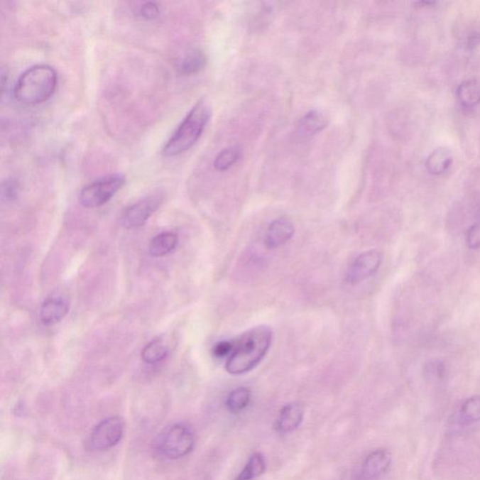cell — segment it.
Returning <instances> with one entry per match:
<instances>
[{"label":"cell","instance_id":"cell-25","mask_svg":"<svg viewBox=\"0 0 480 480\" xmlns=\"http://www.w3.org/2000/svg\"><path fill=\"white\" fill-rule=\"evenodd\" d=\"M140 13L148 20H153L160 16L159 6L154 2H146L140 9Z\"/></svg>","mask_w":480,"mask_h":480},{"label":"cell","instance_id":"cell-22","mask_svg":"<svg viewBox=\"0 0 480 480\" xmlns=\"http://www.w3.org/2000/svg\"><path fill=\"white\" fill-rule=\"evenodd\" d=\"M240 154H241V151H240L239 146H230V148H224L215 158V169L219 172L227 171L238 162Z\"/></svg>","mask_w":480,"mask_h":480},{"label":"cell","instance_id":"cell-17","mask_svg":"<svg viewBox=\"0 0 480 480\" xmlns=\"http://www.w3.org/2000/svg\"><path fill=\"white\" fill-rule=\"evenodd\" d=\"M459 104L465 107H475L480 104V83L479 81L462 82L457 89Z\"/></svg>","mask_w":480,"mask_h":480},{"label":"cell","instance_id":"cell-6","mask_svg":"<svg viewBox=\"0 0 480 480\" xmlns=\"http://www.w3.org/2000/svg\"><path fill=\"white\" fill-rule=\"evenodd\" d=\"M124 421L119 417L105 418L97 424L87 440V449L105 452L115 447L124 435Z\"/></svg>","mask_w":480,"mask_h":480},{"label":"cell","instance_id":"cell-20","mask_svg":"<svg viewBox=\"0 0 480 480\" xmlns=\"http://www.w3.org/2000/svg\"><path fill=\"white\" fill-rule=\"evenodd\" d=\"M168 355V347L162 339H156L149 342L142 351V359L148 364H157Z\"/></svg>","mask_w":480,"mask_h":480},{"label":"cell","instance_id":"cell-13","mask_svg":"<svg viewBox=\"0 0 480 480\" xmlns=\"http://www.w3.org/2000/svg\"><path fill=\"white\" fill-rule=\"evenodd\" d=\"M69 306L66 301L60 298H49L43 303L40 317L43 324L52 326L60 323L67 315Z\"/></svg>","mask_w":480,"mask_h":480},{"label":"cell","instance_id":"cell-10","mask_svg":"<svg viewBox=\"0 0 480 480\" xmlns=\"http://www.w3.org/2000/svg\"><path fill=\"white\" fill-rule=\"evenodd\" d=\"M304 420V408L300 403L294 402L283 406L274 423V430L280 435L294 432Z\"/></svg>","mask_w":480,"mask_h":480},{"label":"cell","instance_id":"cell-26","mask_svg":"<svg viewBox=\"0 0 480 480\" xmlns=\"http://www.w3.org/2000/svg\"><path fill=\"white\" fill-rule=\"evenodd\" d=\"M3 195L6 196L9 200H13L17 195L16 182L13 180L6 181L3 184Z\"/></svg>","mask_w":480,"mask_h":480},{"label":"cell","instance_id":"cell-11","mask_svg":"<svg viewBox=\"0 0 480 480\" xmlns=\"http://www.w3.org/2000/svg\"><path fill=\"white\" fill-rule=\"evenodd\" d=\"M295 227L290 219L279 218L268 225L265 236V245L268 249L282 247L293 238Z\"/></svg>","mask_w":480,"mask_h":480},{"label":"cell","instance_id":"cell-18","mask_svg":"<svg viewBox=\"0 0 480 480\" xmlns=\"http://www.w3.org/2000/svg\"><path fill=\"white\" fill-rule=\"evenodd\" d=\"M266 462L265 457L262 453L254 452L253 455L249 458L247 464L244 468L236 476V480H253L266 472Z\"/></svg>","mask_w":480,"mask_h":480},{"label":"cell","instance_id":"cell-12","mask_svg":"<svg viewBox=\"0 0 480 480\" xmlns=\"http://www.w3.org/2000/svg\"><path fill=\"white\" fill-rule=\"evenodd\" d=\"M207 65V57L199 49H190L180 55L175 63V69L181 75H192L200 72Z\"/></svg>","mask_w":480,"mask_h":480},{"label":"cell","instance_id":"cell-1","mask_svg":"<svg viewBox=\"0 0 480 480\" xmlns=\"http://www.w3.org/2000/svg\"><path fill=\"white\" fill-rule=\"evenodd\" d=\"M272 344V332L268 327L258 326L243 333L235 339V347L228 358L225 369L232 376H242L260 364Z\"/></svg>","mask_w":480,"mask_h":480},{"label":"cell","instance_id":"cell-19","mask_svg":"<svg viewBox=\"0 0 480 480\" xmlns=\"http://www.w3.org/2000/svg\"><path fill=\"white\" fill-rule=\"evenodd\" d=\"M251 400V391L250 388H238L231 391L228 395L225 406L228 411L232 414H239L250 405Z\"/></svg>","mask_w":480,"mask_h":480},{"label":"cell","instance_id":"cell-2","mask_svg":"<svg viewBox=\"0 0 480 480\" xmlns=\"http://www.w3.org/2000/svg\"><path fill=\"white\" fill-rule=\"evenodd\" d=\"M212 116V108L202 99L192 107L163 149L165 157H175L188 151L200 138Z\"/></svg>","mask_w":480,"mask_h":480},{"label":"cell","instance_id":"cell-9","mask_svg":"<svg viewBox=\"0 0 480 480\" xmlns=\"http://www.w3.org/2000/svg\"><path fill=\"white\" fill-rule=\"evenodd\" d=\"M392 464V453L388 449H377L369 453L359 474V480H377L391 468Z\"/></svg>","mask_w":480,"mask_h":480},{"label":"cell","instance_id":"cell-15","mask_svg":"<svg viewBox=\"0 0 480 480\" xmlns=\"http://www.w3.org/2000/svg\"><path fill=\"white\" fill-rule=\"evenodd\" d=\"M453 163V154L447 148H438L429 155L426 168L432 175H442L449 172Z\"/></svg>","mask_w":480,"mask_h":480},{"label":"cell","instance_id":"cell-5","mask_svg":"<svg viewBox=\"0 0 480 480\" xmlns=\"http://www.w3.org/2000/svg\"><path fill=\"white\" fill-rule=\"evenodd\" d=\"M124 175L116 174L107 175L82 189L79 201L87 209L104 206L124 186Z\"/></svg>","mask_w":480,"mask_h":480},{"label":"cell","instance_id":"cell-24","mask_svg":"<svg viewBox=\"0 0 480 480\" xmlns=\"http://www.w3.org/2000/svg\"><path fill=\"white\" fill-rule=\"evenodd\" d=\"M467 243L468 247L473 250L480 248V224H474L468 229Z\"/></svg>","mask_w":480,"mask_h":480},{"label":"cell","instance_id":"cell-3","mask_svg":"<svg viewBox=\"0 0 480 480\" xmlns=\"http://www.w3.org/2000/svg\"><path fill=\"white\" fill-rule=\"evenodd\" d=\"M58 73L48 65H35L20 76L14 87V97L26 105L43 104L54 94Z\"/></svg>","mask_w":480,"mask_h":480},{"label":"cell","instance_id":"cell-16","mask_svg":"<svg viewBox=\"0 0 480 480\" xmlns=\"http://www.w3.org/2000/svg\"><path fill=\"white\" fill-rule=\"evenodd\" d=\"M178 236L173 232L160 234L152 239L148 246V251L151 256L163 257L172 253L177 247Z\"/></svg>","mask_w":480,"mask_h":480},{"label":"cell","instance_id":"cell-8","mask_svg":"<svg viewBox=\"0 0 480 480\" xmlns=\"http://www.w3.org/2000/svg\"><path fill=\"white\" fill-rule=\"evenodd\" d=\"M383 261L382 253L371 250L360 254L350 266L347 280L350 285H358L373 276L378 271Z\"/></svg>","mask_w":480,"mask_h":480},{"label":"cell","instance_id":"cell-7","mask_svg":"<svg viewBox=\"0 0 480 480\" xmlns=\"http://www.w3.org/2000/svg\"><path fill=\"white\" fill-rule=\"evenodd\" d=\"M162 202L163 196L156 193V195L146 196L142 200L131 204L125 209L121 216L123 227L133 229V228L143 227L151 216L159 209Z\"/></svg>","mask_w":480,"mask_h":480},{"label":"cell","instance_id":"cell-21","mask_svg":"<svg viewBox=\"0 0 480 480\" xmlns=\"http://www.w3.org/2000/svg\"><path fill=\"white\" fill-rule=\"evenodd\" d=\"M459 418L465 425L480 421V395H474L465 400L459 409Z\"/></svg>","mask_w":480,"mask_h":480},{"label":"cell","instance_id":"cell-27","mask_svg":"<svg viewBox=\"0 0 480 480\" xmlns=\"http://www.w3.org/2000/svg\"><path fill=\"white\" fill-rule=\"evenodd\" d=\"M478 219H479V224H480V206H479V209L478 210Z\"/></svg>","mask_w":480,"mask_h":480},{"label":"cell","instance_id":"cell-4","mask_svg":"<svg viewBox=\"0 0 480 480\" xmlns=\"http://www.w3.org/2000/svg\"><path fill=\"white\" fill-rule=\"evenodd\" d=\"M195 444V433L182 423L174 424L163 430L158 439L159 452L166 458L178 459L192 452Z\"/></svg>","mask_w":480,"mask_h":480},{"label":"cell","instance_id":"cell-23","mask_svg":"<svg viewBox=\"0 0 480 480\" xmlns=\"http://www.w3.org/2000/svg\"><path fill=\"white\" fill-rule=\"evenodd\" d=\"M235 347V341H222L217 344L213 348V355L216 358L222 359L228 356L229 358Z\"/></svg>","mask_w":480,"mask_h":480},{"label":"cell","instance_id":"cell-14","mask_svg":"<svg viewBox=\"0 0 480 480\" xmlns=\"http://www.w3.org/2000/svg\"><path fill=\"white\" fill-rule=\"evenodd\" d=\"M329 124V119L320 111L313 110L307 113L298 124V133L303 138H311L320 133Z\"/></svg>","mask_w":480,"mask_h":480}]
</instances>
